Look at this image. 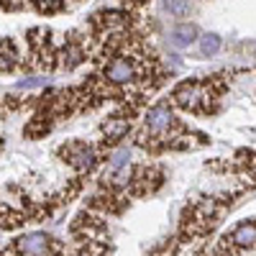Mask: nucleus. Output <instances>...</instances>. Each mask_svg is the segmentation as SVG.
Instances as JSON below:
<instances>
[{"instance_id": "nucleus-1", "label": "nucleus", "mask_w": 256, "mask_h": 256, "mask_svg": "<svg viewBox=\"0 0 256 256\" xmlns=\"http://www.w3.org/2000/svg\"><path fill=\"white\" fill-rule=\"evenodd\" d=\"M174 128V116L169 110V105H154L148 108L146 118H144V136L152 138H166Z\"/></svg>"}, {"instance_id": "nucleus-2", "label": "nucleus", "mask_w": 256, "mask_h": 256, "mask_svg": "<svg viewBox=\"0 0 256 256\" xmlns=\"http://www.w3.org/2000/svg\"><path fill=\"white\" fill-rule=\"evenodd\" d=\"M138 80V70L134 59L126 56H113L108 64H105V82L118 84V88H126V84H134Z\"/></svg>"}, {"instance_id": "nucleus-3", "label": "nucleus", "mask_w": 256, "mask_h": 256, "mask_svg": "<svg viewBox=\"0 0 256 256\" xmlns=\"http://www.w3.org/2000/svg\"><path fill=\"white\" fill-rule=\"evenodd\" d=\"M62 154L67 156V162L77 169V172H90L98 164V152L88 144H70L62 148Z\"/></svg>"}, {"instance_id": "nucleus-4", "label": "nucleus", "mask_w": 256, "mask_h": 256, "mask_svg": "<svg viewBox=\"0 0 256 256\" xmlns=\"http://www.w3.org/2000/svg\"><path fill=\"white\" fill-rule=\"evenodd\" d=\"M49 236L46 233H28V236L18 238L16 244V251L20 256H46L49 254Z\"/></svg>"}, {"instance_id": "nucleus-5", "label": "nucleus", "mask_w": 256, "mask_h": 256, "mask_svg": "<svg viewBox=\"0 0 256 256\" xmlns=\"http://www.w3.org/2000/svg\"><path fill=\"white\" fill-rule=\"evenodd\" d=\"M226 241L233 248H256V223H241Z\"/></svg>"}, {"instance_id": "nucleus-6", "label": "nucleus", "mask_w": 256, "mask_h": 256, "mask_svg": "<svg viewBox=\"0 0 256 256\" xmlns=\"http://www.w3.org/2000/svg\"><path fill=\"white\" fill-rule=\"evenodd\" d=\"M198 38H200V34H198V26L195 24H180L172 31V41H174L177 46H190V44H195Z\"/></svg>"}, {"instance_id": "nucleus-7", "label": "nucleus", "mask_w": 256, "mask_h": 256, "mask_svg": "<svg viewBox=\"0 0 256 256\" xmlns=\"http://www.w3.org/2000/svg\"><path fill=\"white\" fill-rule=\"evenodd\" d=\"M102 128H105V136H108V141H118V138H123V136L128 134L131 123H128L126 118H110Z\"/></svg>"}, {"instance_id": "nucleus-8", "label": "nucleus", "mask_w": 256, "mask_h": 256, "mask_svg": "<svg viewBox=\"0 0 256 256\" xmlns=\"http://www.w3.org/2000/svg\"><path fill=\"white\" fill-rule=\"evenodd\" d=\"M18 59L16 44L10 38H0V70H10Z\"/></svg>"}, {"instance_id": "nucleus-9", "label": "nucleus", "mask_w": 256, "mask_h": 256, "mask_svg": "<svg viewBox=\"0 0 256 256\" xmlns=\"http://www.w3.org/2000/svg\"><path fill=\"white\" fill-rule=\"evenodd\" d=\"M218 49H220V36H218V34H205V36H200V54H202V56L218 54Z\"/></svg>"}, {"instance_id": "nucleus-10", "label": "nucleus", "mask_w": 256, "mask_h": 256, "mask_svg": "<svg viewBox=\"0 0 256 256\" xmlns=\"http://www.w3.org/2000/svg\"><path fill=\"white\" fill-rule=\"evenodd\" d=\"M164 8L174 18H184L192 13V0H164Z\"/></svg>"}, {"instance_id": "nucleus-11", "label": "nucleus", "mask_w": 256, "mask_h": 256, "mask_svg": "<svg viewBox=\"0 0 256 256\" xmlns=\"http://www.w3.org/2000/svg\"><path fill=\"white\" fill-rule=\"evenodd\" d=\"M20 223H24V218H20L18 212H13L8 205H0V226L3 228H18Z\"/></svg>"}, {"instance_id": "nucleus-12", "label": "nucleus", "mask_w": 256, "mask_h": 256, "mask_svg": "<svg viewBox=\"0 0 256 256\" xmlns=\"http://www.w3.org/2000/svg\"><path fill=\"white\" fill-rule=\"evenodd\" d=\"M128 159H131V156H128V148H120V152H116L113 154V159H110V166H108V172H105V177H113L116 172H120V169H126L128 166Z\"/></svg>"}, {"instance_id": "nucleus-13", "label": "nucleus", "mask_w": 256, "mask_h": 256, "mask_svg": "<svg viewBox=\"0 0 256 256\" xmlns=\"http://www.w3.org/2000/svg\"><path fill=\"white\" fill-rule=\"evenodd\" d=\"M62 62L67 64V67H74V64H80V62H82V49H80L77 44H70L67 49L62 52Z\"/></svg>"}, {"instance_id": "nucleus-14", "label": "nucleus", "mask_w": 256, "mask_h": 256, "mask_svg": "<svg viewBox=\"0 0 256 256\" xmlns=\"http://www.w3.org/2000/svg\"><path fill=\"white\" fill-rule=\"evenodd\" d=\"M41 84H46V77H26V80H18L16 88H18V90H31V88H41Z\"/></svg>"}, {"instance_id": "nucleus-15", "label": "nucleus", "mask_w": 256, "mask_h": 256, "mask_svg": "<svg viewBox=\"0 0 256 256\" xmlns=\"http://www.w3.org/2000/svg\"><path fill=\"white\" fill-rule=\"evenodd\" d=\"M38 10H46V13H54L62 8V0H34Z\"/></svg>"}, {"instance_id": "nucleus-16", "label": "nucleus", "mask_w": 256, "mask_h": 256, "mask_svg": "<svg viewBox=\"0 0 256 256\" xmlns=\"http://www.w3.org/2000/svg\"><path fill=\"white\" fill-rule=\"evenodd\" d=\"M251 164H254V166H256V162H254V156H251Z\"/></svg>"}]
</instances>
